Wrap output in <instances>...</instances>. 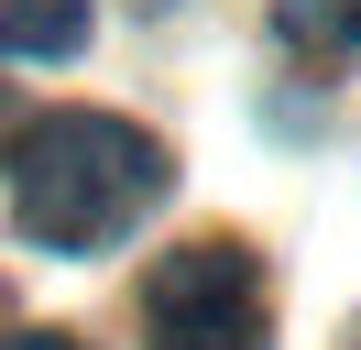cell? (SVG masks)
I'll return each instance as SVG.
<instances>
[{
	"mask_svg": "<svg viewBox=\"0 0 361 350\" xmlns=\"http://www.w3.org/2000/svg\"><path fill=\"white\" fill-rule=\"evenodd\" d=\"M154 197H164V143L110 109H55V121H23L11 143V219L33 252H66V262L121 252Z\"/></svg>",
	"mask_w": 361,
	"mask_h": 350,
	"instance_id": "cell-1",
	"label": "cell"
},
{
	"mask_svg": "<svg viewBox=\"0 0 361 350\" xmlns=\"http://www.w3.org/2000/svg\"><path fill=\"white\" fill-rule=\"evenodd\" d=\"M142 328L154 350H274V284L252 241H176L142 274Z\"/></svg>",
	"mask_w": 361,
	"mask_h": 350,
	"instance_id": "cell-2",
	"label": "cell"
},
{
	"mask_svg": "<svg viewBox=\"0 0 361 350\" xmlns=\"http://www.w3.org/2000/svg\"><path fill=\"white\" fill-rule=\"evenodd\" d=\"M274 33L317 66H350L361 55V0H274Z\"/></svg>",
	"mask_w": 361,
	"mask_h": 350,
	"instance_id": "cell-3",
	"label": "cell"
},
{
	"mask_svg": "<svg viewBox=\"0 0 361 350\" xmlns=\"http://www.w3.org/2000/svg\"><path fill=\"white\" fill-rule=\"evenodd\" d=\"M88 0H0V55H77Z\"/></svg>",
	"mask_w": 361,
	"mask_h": 350,
	"instance_id": "cell-4",
	"label": "cell"
},
{
	"mask_svg": "<svg viewBox=\"0 0 361 350\" xmlns=\"http://www.w3.org/2000/svg\"><path fill=\"white\" fill-rule=\"evenodd\" d=\"M0 350H77V339H66V328H11Z\"/></svg>",
	"mask_w": 361,
	"mask_h": 350,
	"instance_id": "cell-5",
	"label": "cell"
},
{
	"mask_svg": "<svg viewBox=\"0 0 361 350\" xmlns=\"http://www.w3.org/2000/svg\"><path fill=\"white\" fill-rule=\"evenodd\" d=\"M11 143H23V109H11V88H0V164H11Z\"/></svg>",
	"mask_w": 361,
	"mask_h": 350,
	"instance_id": "cell-6",
	"label": "cell"
}]
</instances>
